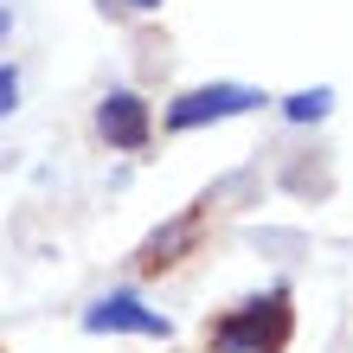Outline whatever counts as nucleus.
Wrapping results in <instances>:
<instances>
[{"mask_svg":"<svg viewBox=\"0 0 353 353\" xmlns=\"http://www.w3.org/2000/svg\"><path fill=\"white\" fill-rule=\"evenodd\" d=\"M97 135L110 141L116 154H141L154 141V110H148V97L141 90H110L97 103Z\"/></svg>","mask_w":353,"mask_h":353,"instance_id":"nucleus-5","label":"nucleus"},{"mask_svg":"<svg viewBox=\"0 0 353 353\" xmlns=\"http://www.w3.org/2000/svg\"><path fill=\"white\" fill-rule=\"evenodd\" d=\"M19 110V65H0V116Z\"/></svg>","mask_w":353,"mask_h":353,"instance_id":"nucleus-7","label":"nucleus"},{"mask_svg":"<svg viewBox=\"0 0 353 353\" xmlns=\"http://www.w3.org/2000/svg\"><path fill=\"white\" fill-rule=\"evenodd\" d=\"M263 90L251 84H193V90H180L168 103V116H161V129L168 135H186V129H205V122H225V116H251L263 110Z\"/></svg>","mask_w":353,"mask_h":353,"instance_id":"nucleus-2","label":"nucleus"},{"mask_svg":"<svg viewBox=\"0 0 353 353\" xmlns=\"http://www.w3.org/2000/svg\"><path fill=\"white\" fill-rule=\"evenodd\" d=\"M13 32V7H0V39H7Z\"/></svg>","mask_w":353,"mask_h":353,"instance_id":"nucleus-9","label":"nucleus"},{"mask_svg":"<svg viewBox=\"0 0 353 353\" xmlns=\"http://www.w3.org/2000/svg\"><path fill=\"white\" fill-rule=\"evenodd\" d=\"M84 334H148V341H168L174 321L161 315V308H148L135 289H110V296H97L84 308Z\"/></svg>","mask_w":353,"mask_h":353,"instance_id":"nucleus-4","label":"nucleus"},{"mask_svg":"<svg viewBox=\"0 0 353 353\" xmlns=\"http://www.w3.org/2000/svg\"><path fill=\"white\" fill-rule=\"evenodd\" d=\"M289 341H296V302H289V289L251 296V302L225 308L205 327V347L212 353H283Z\"/></svg>","mask_w":353,"mask_h":353,"instance_id":"nucleus-1","label":"nucleus"},{"mask_svg":"<svg viewBox=\"0 0 353 353\" xmlns=\"http://www.w3.org/2000/svg\"><path fill=\"white\" fill-rule=\"evenodd\" d=\"M103 7H116V13H154L161 0H103Z\"/></svg>","mask_w":353,"mask_h":353,"instance_id":"nucleus-8","label":"nucleus"},{"mask_svg":"<svg viewBox=\"0 0 353 353\" xmlns=\"http://www.w3.org/2000/svg\"><path fill=\"white\" fill-rule=\"evenodd\" d=\"M327 110H334V90H296V97H283L289 122H321Z\"/></svg>","mask_w":353,"mask_h":353,"instance_id":"nucleus-6","label":"nucleus"},{"mask_svg":"<svg viewBox=\"0 0 353 353\" xmlns=\"http://www.w3.org/2000/svg\"><path fill=\"white\" fill-rule=\"evenodd\" d=\"M0 353H7V347H0Z\"/></svg>","mask_w":353,"mask_h":353,"instance_id":"nucleus-10","label":"nucleus"},{"mask_svg":"<svg viewBox=\"0 0 353 353\" xmlns=\"http://www.w3.org/2000/svg\"><path fill=\"white\" fill-rule=\"evenodd\" d=\"M205 212H212V199L186 205V212L168 219L154 238H141V251H135V276H168V270H180L186 257L199 251V238H205Z\"/></svg>","mask_w":353,"mask_h":353,"instance_id":"nucleus-3","label":"nucleus"}]
</instances>
